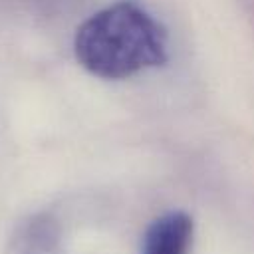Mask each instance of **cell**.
Wrapping results in <instances>:
<instances>
[{"label":"cell","mask_w":254,"mask_h":254,"mask_svg":"<svg viewBox=\"0 0 254 254\" xmlns=\"http://www.w3.org/2000/svg\"><path fill=\"white\" fill-rule=\"evenodd\" d=\"M73 50L89 73L123 79L165 64L167 32L137 4L117 2L77 28Z\"/></svg>","instance_id":"6da1fadb"},{"label":"cell","mask_w":254,"mask_h":254,"mask_svg":"<svg viewBox=\"0 0 254 254\" xmlns=\"http://www.w3.org/2000/svg\"><path fill=\"white\" fill-rule=\"evenodd\" d=\"M194 222L183 210L155 218L143 236L141 254H190Z\"/></svg>","instance_id":"7a4b0ae2"},{"label":"cell","mask_w":254,"mask_h":254,"mask_svg":"<svg viewBox=\"0 0 254 254\" xmlns=\"http://www.w3.org/2000/svg\"><path fill=\"white\" fill-rule=\"evenodd\" d=\"M62 248V226L48 212L26 216L10 234L4 254H58Z\"/></svg>","instance_id":"3957f363"},{"label":"cell","mask_w":254,"mask_h":254,"mask_svg":"<svg viewBox=\"0 0 254 254\" xmlns=\"http://www.w3.org/2000/svg\"><path fill=\"white\" fill-rule=\"evenodd\" d=\"M26 2H30V4H32V6H36V8L52 10V8H58V6H62L65 0H26Z\"/></svg>","instance_id":"277c9868"}]
</instances>
